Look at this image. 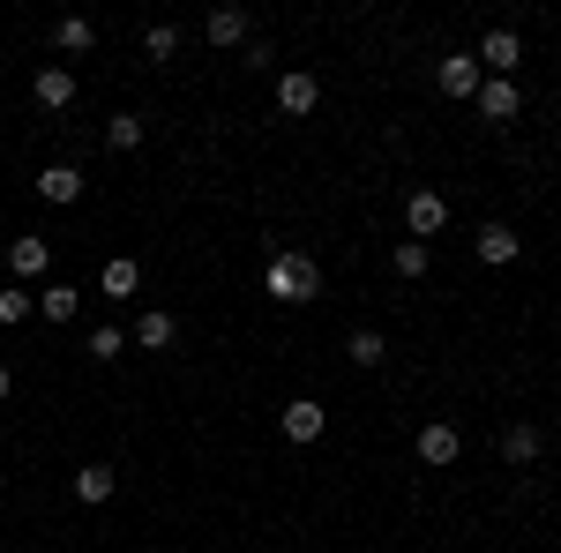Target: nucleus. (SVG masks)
I'll use <instances>...</instances> for the list:
<instances>
[{
  "mask_svg": "<svg viewBox=\"0 0 561 553\" xmlns=\"http://www.w3.org/2000/svg\"><path fill=\"white\" fill-rule=\"evenodd\" d=\"M517 255H524V240L510 232V224H479V262L502 269V262H517Z\"/></svg>",
  "mask_w": 561,
  "mask_h": 553,
  "instance_id": "15",
  "label": "nucleus"
},
{
  "mask_svg": "<svg viewBox=\"0 0 561 553\" xmlns=\"http://www.w3.org/2000/svg\"><path fill=\"white\" fill-rule=\"evenodd\" d=\"M8 389H15V375H8V367H0V404H8Z\"/></svg>",
  "mask_w": 561,
  "mask_h": 553,
  "instance_id": "26",
  "label": "nucleus"
},
{
  "mask_svg": "<svg viewBox=\"0 0 561 553\" xmlns=\"http://www.w3.org/2000/svg\"><path fill=\"white\" fill-rule=\"evenodd\" d=\"M517 68H524V38L517 31H486V38H479V76H502V83H510Z\"/></svg>",
  "mask_w": 561,
  "mask_h": 553,
  "instance_id": "2",
  "label": "nucleus"
},
{
  "mask_svg": "<svg viewBox=\"0 0 561 553\" xmlns=\"http://www.w3.org/2000/svg\"><path fill=\"white\" fill-rule=\"evenodd\" d=\"M31 97H38L45 113H68V105H76V76H68V68H38Z\"/></svg>",
  "mask_w": 561,
  "mask_h": 553,
  "instance_id": "12",
  "label": "nucleus"
},
{
  "mask_svg": "<svg viewBox=\"0 0 561 553\" xmlns=\"http://www.w3.org/2000/svg\"><path fill=\"white\" fill-rule=\"evenodd\" d=\"M113 494H121V471H113V464H83V471H76V502L98 509V502H113Z\"/></svg>",
  "mask_w": 561,
  "mask_h": 553,
  "instance_id": "14",
  "label": "nucleus"
},
{
  "mask_svg": "<svg viewBox=\"0 0 561 553\" xmlns=\"http://www.w3.org/2000/svg\"><path fill=\"white\" fill-rule=\"evenodd\" d=\"M38 203H53V210L83 203V172H76V165H45L38 172Z\"/></svg>",
  "mask_w": 561,
  "mask_h": 553,
  "instance_id": "10",
  "label": "nucleus"
},
{
  "mask_svg": "<svg viewBox=\"0 0 561 553\" xmlns=\"http://www.w3.org/2000/svg\"><path fill=\"white\" fill-rule=\"evenodd\" d=\"M142 53H150V60H173V53H180V31H173V23H150V31H142Z\"/></svg>",
  "mask_w": 561,
  "mask_h": 553,
  "instance_id": "24",
  "label": "nucleus"
},
{
  "mask_svg": "<svg viewBox=\"0 0 561 553\" xmlns=\"http://www.w3.org/2000/svg\"><path fill=\"white\" fill-rule=\"evenodd\" d=\"M210 45H248V8H210Z\"/></svg>",
  "mask_w": 561,
  "mask_h": 553,
  "instance_id": "20",
  "label": "nucleus"
},
{
  "mask_svg": "<svg viewBox=\"0 0 561 553\" xmlns=\"http://www.w3.org/2000/svg\"><path fill=\"white\" fill-rule=\"evenodd\" d=\"M98 292H105V299H135V292H142V262H135V255H113L105 269H98Z\"/></svg>",
  "mask_w": 561,
  "mask_h": 553,
  "instance_id": "11",
  "label": "nucleus"
},
{
  "mask_svg": "<svg viewBox=\"0 0 561 553\" xmlns=\"http://www.w3.org/2000/svg\"><path fill=\"white\" fill-rule=\"evenodd\" d=\"M345 359H359V367H382V359H389V337H382V330H352V337H345Z\"/></svg>",
  "mask_w": 561,
  "mask_h": 553,
  "instance_id": "22",
  "label": "nucleus"
},
{
  "mask_svg": "<svg viewBox=\"0 0 561 553\" xmlns=\"http://www.w3.org/2000/svg\"><path fill=\"white\" fill-rule=\"evenodd\" d=\"M262 292H270V299H293V307L322 299V262L307 255V247H285V255H270V269H262Z\"/></svg>",
  "mask_w": 561,
  "mask_h": 553,
  "instance_id": "1",
  "label": "nucleus"
},
{
  "mask_svg": "<svg viewBox=\"0 0 561 553\" xmlns=\"http://www.w3.org/2000/svg\"><path fill=\"white\" fill-rule=\"evenodd\" d=\"M38 314V292L31 285H0V330H15V322H31Z\"/></svg>",
  "mask_w": 561,
  "mask_h": 553,
  "instance_id": "19",
  "label": "nucleus"
},
{
  "mask_svg": "<svg viewBox=\"0 0 561 553\" xmlns=\"http://www.w3.org/2000/svg\"><path fill=\"white\" fill-rule=\"evenodd\" d=\"M457 457H465V434H457L449 419H427V426H420V464H427V471H449Z\"/></svg>",
  "mask_w": 561,
  "mask_h": 553,
  "instance_id": "3",
  "label": "nucleus"
},
{
  "mask_svg": "<svg viewBox=\"0 0 561 553\" xmlns=\"http://www.w3.org/2000/svg\"><path fill=\"white\" fill-rule=\"evenodd\" d=\"M105 150H113V158L142 150V120H135V113H113V120H105Z\"/></svg>",
  "mask_w": 561,
  "mask_h": 553,
  "instance_id": "21",
  "label": "nucleus"
},
{
  "mask_svg": "<svg viewBox=\"0 0 561 553\" xmlns=\"http://www.w3.org/2000/svg\"><path fill=\"white\" fill-rule=\"evenodd\" d=\"M539 449H547V434H539V426H531V419L502 426V457H510V464H531Z\"/></svg>",
  "mask_w": 561,
  "mask_h": 553,
  "instance_id": "16",
  "label": "nucleus"
},
{
  "mask_svg": "<svg viewBox=\"0 0 561 553\" xmlns=\"http://www.w3.org/2000/svg\"><path fill=\"white\" fill-rule=\"evenodd\" d=\"M389 269H397V277H427L434 247H427V240H397V247H389Z\"/></svg>",
  "mask_w": 561,
  "mask_h": 553,
  "instance_id": "18",
  "label": "nucleus"
},
{
  "mask_svg": "<svg viewBox=\"0 0 561 553\" xmlns=\"http://www.w3.org/2000/svg\"><path fill=\"white\" fill-rule=\"evenodd\" d=\"M90 45H98V23L90 15H60L53 23V53H90Z\"/></svg>",
  "mask_w": 561,
  "mask_h": 553,
  "instance_id": "17",
  "label": "nucleus"
},
{
  "mask_svg": "<svg viewBox=\"0 0 561 553\" xmlns=\"http://www.w3.org/2000/svg\"><path fill=\"white\" fill-rule=\"evenodd\" d=\"M135 344H142V352H165V344H173V314H165V307H150V314L135 322Z\"/></svg>",
  "mask_w": 561,
  "mask_h": 553,
  "instance_id": "23",
  "label": "nucleus"
},
{
  "mask_svg": "<svg viewBox=\"0 0 561 553\" xmlns=\"http://www.w3.org/2000/svg\"><path fill=\"white\" fill-rule=\"evenodd\" d=\"M277 105H285L293 120H307V113L322 105V83H314L307 68H293V76H277Z\"/></svg>",
  "mask_w": 561,
  "mask_h": 553,
  "instance_id": "9",
  "label": "nucleus"
},
{
  "mask_svg": "<svg viewBox=\"0 0 561 553\" xmlns=\"http://www.w3.org/2000/svg\"><path fill=\"white\" fill-rule=\"evenodd\" d=\"M8 269L31 285V277H45V269H53V247H45L38 232H15V240H8Z\"/></svg>",
  "mask_w": 561,
  "mask_h": 553,
  "instance_id": "8",
  "label": "nucleus"
},
{
  "mask_svg": "<svg viewBox=\"0 0 561 553\" xmlns=\"http://www.w3.org/2000/svg\"><path fill=\"white\" fill-rule=\"evenodd\" d=\"M479 120H494V128H502V120H517L524 113V97H517V83H502V76H486V83H479Z\"/></svg>",
  "mask_w": 561,
  "mask_h": 553,
  "instance_id": "7",
  "label": "nucleus"
},
{
  "mask_svg": "<svg viewBox=\"0 0 561 553\" xmlns=\"http://www.w3.org/2000/svg\"><path fill=\"white\" fill-rule=\"evenodd\" d=\"M434 83H442V97H479V53H442V68H434Z\"/></svg>",
  "mask_w": 561,
  "mask_h": 553,
  "instance_id": "4",
  "label": "nucleus"
},
{
  "mask_svg": "<svg viewBox=\"0 0 561 553\" xmlns=\"http://www.w3.org/2000/svg\"><path fill=\"white\" fill-rule=\"evenodd\" d=\"M38 314H45V322H60V330H68V322L83 314V292H76V285L60 277V285H45V292H38Z\"/></svg>",
  "mask_w": 561,
  "mask_h": 553,
  "instance_id": "13",
  "label": "nucleus"
},
{
  "mask_svg": "<svg viewBox=\"0 0 561 553\" xmlns=\"http://www.w3.org/2000/svg\"><path fill=\"white\" fill-rule=\"evenodd\" d=\"M277 426H285V441H322V426H330V412H322V404H314V396H293V404H285V412H277Z\"/></svg>",
  "mask_w": 561,
  "mask_h": 553,
  "instance_id": "6",
  "label": "nucleus"
},
{
  "mask_svg": "<svg viewBox=\"0 0 561 553\" xmlns=\"http://www.w3.org/2000/svg\"><path fill=\"white\" fill-rule=\"evenodd\" d=\"M90 359H121V322H98L90 330Z\"/></svg>",
  "mask_w": 561,
  "mask_h": 553,
  "instance_id": "25",
  "label": "nucleus"
},
{
  "mask_svg": "<svg viewBox=\"0 0 561 553\" xmlns=\"http://www.w3.org/2000/svg\"><path fill=\"white\" fill-rule=\"evenodd\" d=\"M404 224H412V240H434V232L449 224V203H442L434 187H412V195H404Z\"/></svg>",
  "mask_w": 561,
  "mask_h": 553,
  "instance_id": "5",
  "label": "nucleus"
}]
</instances>
